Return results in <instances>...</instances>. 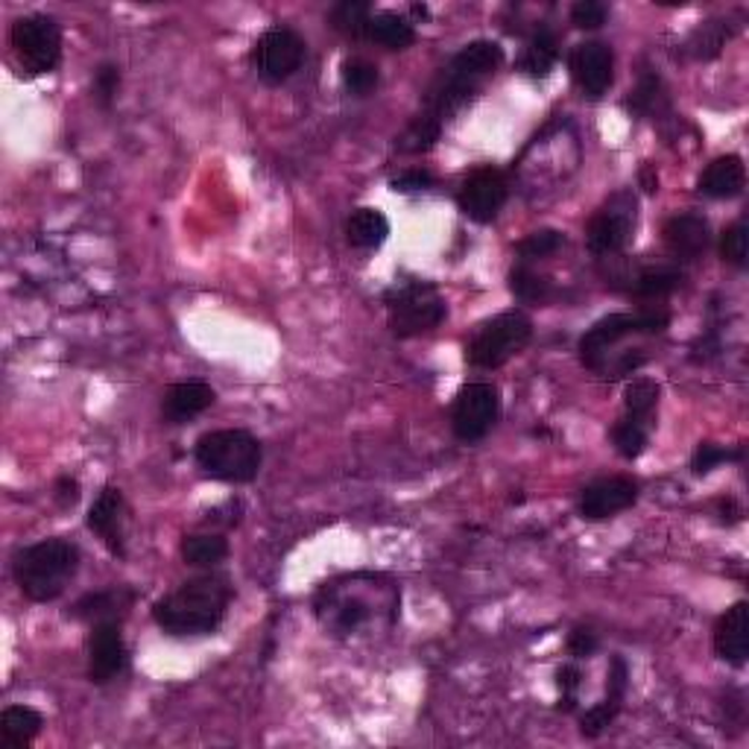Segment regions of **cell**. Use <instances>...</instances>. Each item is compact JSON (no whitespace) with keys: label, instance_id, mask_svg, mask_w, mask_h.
<instances>
[{"label":"cell","instance_id":"obj_24","mask_svg":"<svg viewBox=\"0 0 749 749\" xmlns=\"http://www.w3.org/2000/svg\"><path fill=\"white\" fill-rule=\"evenodd\" d=\"M132 597H135V594L126 592V589L92 592V594H85L83 601L74 603L71 615L80 620H92V624H97V620H118V612L126 609V606L132 603Z\"/></svg>","mask_w":749,"mask_h":749},{"label":"cell","instance_id":"obj_16","mask_svg":"<svg viewBox=\"0 0 749 749\" xmlns=\"http://www.w3.org/2000/svg\"><path fill=\"white\" fill-rule=\"evenodd\" d=\"M123 509H126L123 495L114 486H106L92 504V509H88V528L106 542V547L114 556L126 554V545H123Z\"/></svg>","mask_w":749,"mask_h":749},{"label":"cell","instance_id":"obj_30","mask_svg":"<svg viewBox=\"0 0 749 749\" xmlns=\"http://www.w3.org/2000/svg\"><path fill=\"white\" fill-rule=\"evenodd\" d=\"M624 404H627V416L648 422L653 419V410L659 404V384L650 378H636L624 389Z\"/></svg>","mask_w":749,"mask_h":749},{"label":"cell","instance_id":"obj_22","mask_svg":"<svg viewBox=\"0 0 749 749\" xmlns=\"http://www.w3.org/2000/svg\"><path fill=\"white\" fill-rule=\"evenodd\" d=\"M41 726H45V721H41V714L36 709H29V705H10V709H3V714H0V747H29L36 740L38 732H41Z\"/></svg>","mask_w":749,"mask_h":749},{"label":"cell","instance_id":"obj_28","mask_svg":"<svg viewBox=\"0 0 749 749\" xmlns=\"http://www.w3.org/2000/svg\"><path fill=\"white\" fill-rule=\"evenodd\" d=\"M372 7L366 0H342L331 10L334 29H340L342 36L366 38V27H370Z\"/></svg>","mask_w":749,"mask_h":749},{"label":"cell","instance_id":"obj_21","mask_svg":"<svg viewBox=\"0 0 749 749\" xmlns=\"http://www.w3.org/2000/svg\"><path fill=\"white\" fill-rule=\"evenodd\" d=\"M504 62V47L498 41H472L466 45L460 53L454 56L448 71L457 76H466V80H474L481 83L483 76L495 74Z\"/></svg>","mask_w":749,"mask_h":749},{"label":"cell","instance_id":"obj_46","mask_svg":"<svg viewBox=\"0 0 749 749\" xmlns=\"http://www.w3.org/2000/svg\"><path fill=\"white\" fill-rule=\"evenodd\" d=\"M641 188H644L648 194L659 191V177L653 173V167H641Z\"/></svg>","mask_w":749,"mask_h":749},{"label":"cell","instance_id":"obj_38","mask_svg":"<svg viewBox=\"0 0 749 749\" xmlns=\"http://www.w3.org/2000/svg\"><path fill=\"white\" fill-rule=\"evenodd\" d=\"M732 454L726 451V448H721V445L714 443H703L700 448H697L694 460H691V469H694V474H709L714 469V466H721L729 460Z\"/></svg>","mask_w":749,"mask_h":749},{"label":"cell","instance_id":"obj_33","mask_svg":"<svg viewBox=\"0 0 749 749\" xmlns=\"http://www.w3.org/2000/svg\"><path fill=\"white\" fill-rule=\"evenodd\" d=\"M378 68L372 65L370 59L354 56V59H346V62H342V85H346V92H352L354 97H366V94L375 92V88H378Z\"/></svg>","mask_w":749,"mask_h":749},{"label":"cell","instance_id":"obj_37","mask_svg":"<svg viewBox=\"0 0 749 749\" xmlns=\"http://www.w3.org/2000/svg\"><path fill=\"white\" fill-rule=\"evenodd\" d=\"M606 15H609V10L601 0H580V3H573L571 24L577 29H601L606 24Z\"/></svg>","mask_w":749,"mask_h":749},{"label":"cell","instance_id":"obj_35","mask_svg":"<svg viewBox=\"0 0 749 749\" xmlns=\"http://www.w3.org/2000/svg\"><path fill=\"white\" fill-rule=\"evenodd\" d=\"M563 232H556V229H542V232L528 234L524 241L518 243V255H521V261L547 258V255H554V252L563 250Z\"/></svg>","mask_w":749,"mask_h":749},{"label":"cell","instance_id":"obj_39","mask_svg":"<svg viewBox=\"0 0 749 749\" xmlns=\"http://www.w3.org/2000/svg\"><path fill=\"white\" fill-rule=\"evenodd\" d=\"M556 682H559V691H563L559 709H563V712H573V705H577V688H580V671L573 665L559 667V671H556Z\"/></svg>","mask_w":749,"mask_h":749},{"label":"cell","instance_id":"obj_7","mask_svg":"<svg viewBox=\"0 0 749 749\" xmlns=\"http://www.w3.org/2000/svg\"><path fill=\"white\" fill-rule=\"evenodd\" d=\"M671 316L662 314V311H648V314H609L597 319V323L583 334L580 340V358L589 370H603V361H606V352L609 346H615L618 340L629 337V334H656L665 331Z\"/></svg>","mask_w":749,"mask_h":749},{"label":"cell","instance_id":"obj_44","mask_svg":"<svg viewBox=\"0 0 749 749\" xmlns=\"http://www.w3.org/2000/svg\"><path fill=\"white\" fill-rule=\"evenodd\" d=\"M697 38H703V47L697 50V53L703 56V59H712V56L721 53L723 41H726L721 24H705V27L697 33Z\"/></svg>","mask_w":749,"mask_h":749},{"label":"cell","instance_id":"obj_12","mask_svg":"<svg viewBox=\"0 0 749 749\" xmlns=\"http://www.w3.org/2000/svg\"><path fill=\"white\" fill-rule=\"evenodd\" d=\"M568 68H571L577 88L589 100H601L615 80V56H612V47L603 41H583L573 47L568 56Z\"/></svg>","mask_w":749,"mask_h":749},{"label":"cell","instance_id":"obj_19","mask_svg":"<svg viewBox=\"0 0 749 749\" xmlns=\"http://www.w3.org/2000/svg\"><path fill=\"white\" fill-rule=\"evenodd\" d=\"M624 694H627V665H624V659H612L606 700L592 705V709L580 717V729H583L585 738H597V735H601V732L606 729L615 717H618Z\"/></svg>","mask_w":749,"mask_h":749},{"label":"cell","instance_id":"obj_18","mask_svg":"<svg viewBox=\"0 0 749 749\" xmlns=\"http://www.w3.org/2000/svg\"><path fill=\"white\" fill-rule=\"evenodd\" d=\"M214 398H217V392L205 380H182V384H173L165 392L161 413H165L167 422L185 425V422H191V419H196L200 413L212 408Z\"/></svg>","mask_w":749,"mask_h":749},{"label":"cell","instance_id":"obj_4","mask_svg":"<svg viewBox=\"0 0 749 749\" xmlns=\"http://www.w3.org/2000/svg\"><path fill=\"white\" fill-rule=\"evenodd\" d=\"M389 307V328L396 337H419L439 328L448 316L445 299L436 293L434 285L425 281H413V285H401L387 293Z\"/></svg>","mask_w":749,"mask_h":749},{"label":"cell","instance_id":"obj_34","mask_svg":"<svg viewBox=\"0 0 749 749\" xmlns=\"http://www.w3.org/2000/svg\"><path fill=\"white\" fill-rule=\"evenodd\" d=\"M439 132H443V123L434 121L431 114H419L416 121L404 130V135L398 138V147H401V153H425V149L434 147Z\"/></svg>","mask_w":749,"mask_h":749},{"label":"cell","instance_id":"obj_23","mask_svg":"<svg viewBox=\"0 0 749 749\" xmlns=\"http://www.w3.org/2000/svg\"><path fill=\"white\" fill-rule=\"evenodd\" d=\"M366 38L387 50H408L416 41V29L398 12H372Z\"/></svg>","mask_w":749,"mask_h":749},{"label":"cell","instance_id":"obj_13","mask_svg":"<svg viewBox=\"0 0 749 749\" xmlns=\"http://www.w3.org/2000/svg\"><path fill=\"white\" fill-rule=\"evenodd\" d=\"M126 667V641L118 620H97L88 639V679L94 685H109Z\"/></svg>","mask_w":749,"mask_h":749},{"label":"cell","instance_id":"obj_17","mask_svg":"<svg viewBox=\"0 0 749 749\" xmlns=\"http://www.w3.org/2000/svg\"><path fill=\"white\" fill-rule=\"evenodd\" d=\"M662 238L676 258L691 261L705 252V246L712 241V229H709V220L700 214H676L665 222Z\"/></svg>","mask_w":749,"mask_h":749},{"label":"cell","instance_id":"obj_14","mask_svg":"<svg viewBox=\"0 0 749 749\" xmlns=\"http://www.w3.org/2000/svg\"><path fill=\"white\" fill-rule=\"evenodd\" d=\"M639 498V483L629 478H603L589 483L580 495V516L589 521H601L629 509Z\"/></svg>","mask_w":749,"mask_h":749},{"label":"cell","instance_id":"obj_32","mask_svg":"<svg viewBox=\"0 0 749 749\" xmlns=\"http://www.w3.org/2000/svg\"><path fill=\"white\" fill-rule=\"evenodd\" d=\"M509 290L516 293V299H521V302H547L551 299V281H547L545 276H539V273H533L530 267H524V264H518V267H512V273H509Z\"/></svg>","mask_w":749,"mask_h":749},{"label":"cell","instance_id":"obj_8","mask_svg":"<svg viewBox=\"0 0 749 749\" xmlns=\"http://www.w3.org/2000/svg\"><path fill=\"white\" fill-rule=\"evenodd\" d=\"M500 416V396L492 384H466L457 392L451 410V425L457 439L478 443L490 434Z\"/></svg>","mask_w":749,"mask_h":749},{"label":"cell","instance_id":"obj_27","mask_svg":"<svg viewBox=\"0 0 749 749\" xmlns=\"http://www.w3.org/2000/svg\"><path fill=\"white\" fill-rule=\"evenodd\" d=\"M229 556V542L220 533H194L182 539V559L196 568H214Z\"/></svg>","mask_w":749,"mask_h":749},{"label":"cell","instance_id":"obj_10","mask_svg":"<svg viewBox=\"0 0 749 749\" xmlns=\"http://www.w3.org/2000/svg\"><path fill=\"white\" fill-rule=\"evenodd\" d=\"M632 232H636V196L615 194L592 217L585 229V243L594 255H615L627 246Z\"/></svg>","mask_w":749,"mask_h":749},{"label":"cell","instance_id":"obj_15","mask_svg":"<svg viewBox=\"0 0 749 749\" xmlns=\"http://www.w3.org/2000/svg\"><path fill=\"white\" fill-rule=\"evenodd\" d=\"M714 650L723 662L735 667L747 665L749 656V603L738 601L723 612L714 627Z\"/></svg>","mask_w":749,"mask_h":749},{"label":"cell","instance_id":"obj_20","mask_svg":"<svg viewBox=\"0 0 749 749\" xmlns=\"http://www.w3.org/2000/svg\"><path fill=\"white\" fill-rule=\"evenodd\" d=\"M747 185V167L740 156H721L705 167L700 177V194L712 200H732Z\"/></svg>","mask_w":749,"mask_h":749},{"label":"cell","instance_id":"obj_36","mask_svg":"<svg viewBox=\"0 0 749 749\" xmlns=\"http://www.w3.org/2000/svg\"><path fill=\"white\" fill-rule=\"evenodd\" d=\"M721 252H723V261H729V264H735V267H744V264H747L749 238H747V226H744V222H735V226H729V229L723 232Z\"/></svg>","mask_w":749,"mask_h":749},{"label":"cell","instance_id":"obj_6","mask_svg":"<svg viewBox=\"0 0 749 749\" xmlns=\"http://www.w3.org/2000/svg\"><path fill=\"white\" fill-rule=\"evenodd\" d=\"M10 45L19 65L33 76L50 74L62 59V33L59 24L47 15H27L15 21Z\"/></svg>","mask_w":749,"mask_h":749},{"label":"cell","instance_id":"obj_5","mask_svg":"<svg viewBox=\"0 0 749 749\" xmlns=\"http://www.w3.org/2000/svg\"><path fill=\"white\" fill-rule=\"evenodd\" d=\"M530 337H533L530 316H524L521 311H507V314L481 325V331L474 334V340L466 349V358L478 370H498L528 346Z\"/></svg>","mask_w":749,"mask_h":749},{"label":"cell","instance_id":"obj_40","mask_svg":"<svg viewBox=\"0 0 749 749\" xmlns=\"http://www.w3.org/2000/svg\"><path fill=\"white\" fill-rule=\"evenodd\" d=\"M118 85H121V74L114 65H102L97 74H94V92H97V100L102 106H111L114 94H118Z\"/></svg>","mask_w":749,"mask_h":749},{"label":"cell","instance_id":"obj_1","mask_svg":"<svg viewBox=\"0 0 749 749\" xmlns=\"http://www.w3.org/2000/svg\"><path fill=\"white\" fill-rule=\"evenodd\" d=\"M232 603V585L222 577H196L153 606V620L167 636H212Z\"/></svg>","mask_w":749,"mask_h":749},{"label":"cell","instance_id":"obj_11","mask_svg":"<svg viewBox=\"0 0 749 749\" xmlns=\"http://www.w3.org/2000/svg\"><path fill=\"white\" fill-rule=\"evenodd\" d=\"M507 196L509 188L504 173L495 170V167H481V170H474L472 177L466 179L457 203H460V212L469 220L492 222L498 217L500 208H504V203H507Z\"/></svg>","mask_w":749,"mask_h":749},{"label":"cell","instance_id":"obj_29","mask_svg":"<svg viewBox=\"0 0 749 749\" xmlns=\"http://www.w3.org/2000/svg\"><path fill=\"white\" fill-rule=\"evenodd\" d=\"M679 285H682V276H679L676 269L650 267V269H641L639 276L632 278V293H636V297L662 299V297H671Z\"/></svg>","mask_w":749,"mask_h":749},{"label":"cell","instance_id":"obj_25","mask_svg":"<svg viewBox=\"0 0 749 749\" xmlns=\"http://www.w3.org/2000/svg\"><path fill=\"white\" fill-rule=\"evenodd\" d=\"M346 234L358 250H375L389 238V220L378 208H358L346 222Z\"/></svg>","mask_w":749,"mask_h":749},{"label":"cell","instance_id":"obj_9","mask_svg":"<svg viewBox=\"0 0 749 749\" xmlns=\"http://www.w3.org/2000/svg\"><path fill=\"white\" fill-rule=\"evenodd\" d=\"M302 59H305V41L290 27L267 29L252 50V65L267 83L290 80L302 65Z\"/></svg>","mask_w":749,"mask_h":749},{"label":"cell","instance_id":"obj_2","mask_svg":"<svg viewBox=\"0 0 749 749\" xmlns=\"http://www.w3.org/2000/svg\"><path fill=\"white\" fill-rule=\"evenodd\" d=\"M80 568V547L68 539H45L24 547L15 559V580L24 597L33 603H50L65 592Z\"/></svg>","mask_w":749,"mask_h":749},{"label":"cell","instance_id":"obj_31","mask_svg":"<svg viewBox=\"0 0 749 749\" xmlns=\"http://www.w3.org/2000/svg\"><path fill=\"white\" fill-rule=\"evenodd\" d=\"M648 422H639L632 416H624L618 425L612 427V443H615L620 457H627V460L641 457V451L648 448Z\"/></svg>","mask_w":749,"mask_h":749},{"label":"cell","instance_id":"obj_3","mask_svg":"<svg viewBox=\"0 0 749 749\" xmlns=\"http://www.w3.org/2000/svg\"><path fill=\"white\" fill-rule=\"evenodd\" d=\"M194 457L196 466L217 481L250 483L258 478L264 451L250 431L226 427V431H212V434L200 436Z\"/></svg>","mask_w":749,"mask_h":749},{"label":"cell","instance_id":"obj_45","mask_svg":"<svg viewBox=\"0 0 749 749\" xmlns=\"http://www.w3.org/2000/svg\"><path fill=\"white\" fill-rule=\"evenodd\" d=\"M53 498L62 509H71L80 500V483L74 478H59L53 486Z\"/></svg>","mask_w":749,"mask_h":749},{"label":"cell","instance_id":"obj_26","mask_svg":"<svg viewBox=\"0 0 749 749\" xmlns=\"http://www.w3.org/2000/svg\"><path fill=\"white\" fill-rule=\"evenodd\" d=\"M556 59H559V45H556V36L551 29H539L536 36L530 38V45L524 47V56L518 68L528 76H547L554 71Z\"/></svg>","mask_w":749,"mask_h":749},{"label":"cell","instance_id":"obj_42","mask_svg":"<svg viewBox=\"0 0 749 749\" xmlns=\"http://www.w3.org/2000/svg\"><path fill=\"white\" fill-rule=\"evenodd\" d=\"M565 648H568V653L573 659H589L597 650V636L589 627H577L568 632V644Z\"/></svg>","mask_w":749,"mask_h":749},{"label":"cell","instance_id":"obj_41","mask_svg":"<svg viewBox=\"0 0 749 749\" xmlns=\"http://www.w3.org/2000/svg\"><path fill=\"white\" fill-rule=\"evenodd\" d=\"M656 100H659V80L656 76H644L639 88H636V94H632V100H629V109H636L639 114H648V111L656 109Z\"/></svg>","mask_w":749,"mask_h":749},{"label":"cell","instance_id":"obj_43","mask_svg":"<svg viewBox=\"0 0 749 749\" xmlns=\"http://www.w3.org/2000/svg\"><path fill=\"white\" fill-rule=\"evenodd\" d=\"M434 185V177L425 173V170H408L401 177L392 179V191H401V194H410V191H425V188Z\"/></svg>","mask_w":749,"mask_h":749}]
</instances>
